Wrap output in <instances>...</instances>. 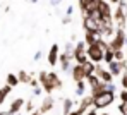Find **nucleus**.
Segmentation results:
<instances>
[{"instance_id":"1","label":"nucleus","mask_w":127,"mask_h":115,"mask_svg":"<svg viewBox=\"0 0 127 115\" xmlns=\"http://www.w3.org/2000/svg\"><path fill=\"white\" fill-rule=\"evenodd\" d=\"M113 101H115V93L105 89V91H101V93H98V94L93 96V108L105 110L106 107H110Z\"/></svg>"},{"instance_id":"2","label":"nucleus","mask_w":127,"mask_h":115,"mask_svg":"<svg viewBox=\"0 0 127 115\" xmlns=\"http://www.w3.org/2000/svg\"><path fill=\"white\" fill-rule=\"evenodd\" d=\"M112 19L115 28H127V16H126V0H119V3L115 5L113 12H112Z\"/></svg>"},{"instance_id":"3","label":"nucleus","mask_w":127,"mask_h":115,"mask_svg":"<svg viewBox=\"0 0 127 115\" xmlns=\"http://www.w3.org/2000/svg\"><path fill=\"white\" fill-rule=\"evenodd\" d=\"M126 29H122V28H115V33H113V36L108 40V48L110 50H124V46H126Z\"/></svg>"},{"instance_id":"4","label":"nucleus","mask_w":127,"mask_h":115,"mask_svg":"<svg viewBox=\"0 0 127 115\" xmlns=\"http://www.w3.org/2000/svg\"><path fill=\"white\" fill-rule=\"evenodd\" d=\"M77 7L81 10V16H93L96 17V7H98V2L96 0H77Z\"/></svg>"},{"instance_id":"5","label":"nucleus","mask_w":127,"mask_h":115,"mask_svg":"<svg viewBox=\"0 0 127 115\" xmlns=\"http://www.w3.org/2000/svg\"><path fill=\"white\" fill-rule=\"evenodd\" d=\"M103 48L98 45V43H93V45L86 46V55H88V60L95 62V64H100L103 62Z\"/></svg>"},{"instance_id":"6","label":"nucleus","mask_w":127,"mask_h":115,"mask_svg":"<svg viewBox=\"0 0 127 115\" xmlns=\"http://www.w3.org/2000/svg\"><path fill=\"white\" fill-rule=\"evenodd\" d=\"M86 43L84 40L83 41H77L76 45H74V52H72V60L76 62V64H84L86 60H88V55H86Z\"/></svg>"},{"instance_id":"7","label":"nucleus","mask_w":127,"mask_h":115,"mask_svg":"<svg viewBox=\"0 0 127 115\" xmlns=\"http://www.w3.org/2000/svg\"><path fill=\"white\" fill-rule=\"evenodd\" d=\"M112 3L110 2H106V0H100L98 2V7H96V17H98V21H101V19H112Z\"/></svg>"},{"instance_id":"8","label":"nucleus","mask_w":127,"mask_h":115,"mask_svg":"<svg viewBox=\"0 0 127 115\" xmlns=\"http://www.w3.org/2000/svg\"><path fill=\"white\" fill-rule=\"evenodd\" d=\"M83 31H91V33H96L98 36H101L100 34V21H98V17L84 16L83 17Z\"/></svg>"},{"instance_id":"9","label":"nucleus","mask_w":127,"mask_h":115,"mask_svg":"<svg viewBox=\"0 0 127 115\" xmlns=\"http://www.w3.org/2000/svg\"><path fill=\"white\" fill-rule=\"evenodd\" d=\"M126 64H127V58H126V60H112L110 64H106V65H108L106 69L110 70V74H112L113 77H119V76L124 72Z\"/></svg>"},{"instance_id":"10","label":"nucleus","mask_w":127,"mask_h":115,"mask_svg":"<svg viewBox=\"0 0 127 115\" xmlns=\"http://www.w3.org/2000/svg\"><path fill=\"white\" fill-rule=\"evenodd\" d=\"M38 83H40L41 89L46 93V94H52V93H53V88H52V84H50V81H48V72H46V70H40V72H38Z\"/></svg>"},{"instance_id":"11","label":"nucleus","mask_w":127,"mask_h":115,"mask_svg":"<svg viewBox=\"0 0 127 115\" xmlns=\"http://www.w3.org/2000/svg\"><path fill=\"white\" fill-rule=\"evenodd\" d=\"M57 65H60V69L64 70V72H70V69H72V55H69V53H59V64Z\"/></svg>"},{"instance_id":"12","label":"nucleus","mask_w":127,"mask_h":115,"mask_svg":"<svg viewBox=\"0 0 127 115\" xmlns=\"http://www.w3.org/2000/svg\"><path fill=\"white\" fill-rule=\"evenodd\" d=\"M53 107H55V98L52 96V94H46L45 98H43V101H41V105H40V114L45 115V114H48V112H52L53 110Z\"/></svg>"},{"instance_id":"13","label":"nucleus","mask_w":127,"mask_h":115,"mask_svg":"<svg viewBox=\"0 0 127 115\" xmlns=\"http://www.w3.org/2000/svg\"><path fill=\"white\" fill-rule=\"evenodd\" d=\"M59 53H60V46L57 45V43H53V45L50 46V50H48V64H50V67H57V64H59Z\"/></svg>"},{"instance_id":"14","label":"nucleus","mask_w":127,"mask_h":115,"mask_svg":"<svg viewBox=\"0 0 127 115\" xmlns=\"http://www.w3.org/2000/svg\"><path fill=\"white\" fill-rule=\"evenodd\" d=\"M95 74H96L98 79L103 81V83H113V76L110 74V70L105 69V67H101L100 64H96V67H95Z\"/></svg>"},{"instance_id":"15","label":"nucleus","mask_w":127,"mask_h":115,"mask_svg":"<svg viewBox=\"0 0 127 115\" xmlns=\"http://www.w3.org/2000/svg\"><path fill=\"white\" fill-rule=\"evenodd\" d=\"M22 107H24V98H16V100H12L10 101V105H9V110L5 112L7 115H16L17 112H21Z\"/></svg>"},{"instance_id":"16","label":"nucleus","mask_w":127,"mask_h":115,"mask_svg":"<svg viewBox=\"0 0 127 115\" xmlns=\"http://www.w3.org/2000/svg\"><path fill=\"white\" fill-rule=\"evenodd\" d=\"M69 74H70V77H72L74 83H76V81H83V79H86L84 77V70H83V65H81V64H74Z\"/></svg>"},{"instance_id":"17","label":"nucleus","mask_w":127,"mask_h":115,"mask_svg":"<svg viewBox=\"0 0 127 115\" xmlns=\"http://www.w3.org/2000/svg\"><path fill=\"white\" fill-rule=\"evenodd\" d=\"M48 81H50V84H52V88H53V91L57 89H62L64 88V84H62V79L57 76V72L55 70H52V72H48Z\"/></svg>"},{"instance_id":"18","label":"nucleus","mask_w":127,"mask_h":115,"mask_svg":"<svg viewBox=\"0 0 127 115\" xmlns=\"http://www.w3.org/2000/svg\"><path fill=\"white\" fill-rule=\"evenodd\" d=\"M86 91H88V84H86V79H83V81H76V89H74V94L76 96H84Z\"/></svg>"},{"instance_id":"19","label":"nucleus","mask_w":127,"mask_h":115,"mask_svg":"<svg viewBox=\"0 0 127 115\" xmlns=\"http://www.w3.org/2000/svg\"><path fill=\"white\" fill-rule=\"evenodd\" d=\"M81 65H83V70H84V77L91 76V74H95V67H96V64H95V62L86 60L84 64H81Z\"/></svg>"},{"instance_id":"20","label":"nucleus","mask_w":127,"mask_h":115,"mask_svg":"<svg viewBox=\"0 0 127 115\" xmlns=\"http://www.w3.org/2000/svg\"><path fill=\"white\" fill-rule=\"evenodd\" d=\"M74 108V100L72 98H64L62 103V115H69V112Z\"/></svg>"},{"instance_id":"21","label":"nucleus","mask_w":127,"mask_h":115,"mask_svg":"<svg viewBox=\"0 0 127 115\" xmlns=\"http://www.w3.org/2000/svg\"><path fill=\"white\" fill-rule=\"evenodd\" d=\"M5 84H9L10 88H16V86L19 84V79H17V74H14V72H10V74H7V77H5Z\"/></svg>"},{"instance_id":"22","label":"nucleus","mask_w":127,"mask_h":115,"mask_svg":"<svg viewBox=\"0 0 127 115\" xmlns=\"http://www.w3.org/2000/svg\"><path fill=\"white\" fill-rule=\"evenodd\" d=\"M100 36L96 34V33H91V31H84V43L86 45H93V43H96V40H98Z\"/></svg>"},{"instance_id":"23","label":"nucleus","mask_w":127,"mask_h":115,"mask_svg":"<svg viewBox=\"0 0 127 115\" xmlns=\"http://www.w3.org/2000/svg\"><path fill=\"white\" fill-rule=\"evenodd\" d=\"M17 79H19V84H28L29 79H31V74L28 70H19L17 72Z\"/></svg>"},{"instance_id":"24","label":"nucleus","mask_w":127,"mask_h":115,"mask_svg":"<svg viewBox=\"0 0 127 115\" xmlns=\"http://www.w3.org/2000/svg\"><path fill=\"white\" fill-rule=\"evenodd\" d=\"M10 91H12V88H10L9 84H5V86H2V88H0V103H3V101H5V98L10 94Z\"/></svg>"},{"instance_id":"25","label":"nucleus","mask_w":127,"mask_h":115,"mask_svg":"<svg viewBox=\"0 0 127 115\" xmlns=\"http://www.w3.org/2000/svg\"><path fill=\"white\" fill-rule=\"evenodd\" d=\"M112 60H113V50L106 48L105 52H103V62H105V64H110Z\"/></svg>"},{"instance_id":"26","label":"nucleus","mask_w":127,"mask_h":115,"mask_svg":"<svg viewBox=\"0 0 127 115\" xmlns=\"http://www.w3.org/2000/svg\"><path fill=\"white\" fill-rule=\"evenodd\" d=\"M113 60H126V52L124 50H115L113 52Z\"/></svg>"},{"instance_id":"27","label":"nucleus","mask_w":127,"mask_h":115,"mask_svg":"<svg viewBox=\"0 0 127 115\" xmlns=\"http://www.w3.org/2000/svg\"><path fill=\"white\" fill-rule=\"evenodd\" d=\"M22 108H24V112H28V114H29V112H33V110H34V103H33V100L24 101V107H22Z\"/></svg>"},{"instance_id":"28","label":"nucleus","mask_w":127,"mask_h":115,"mask_svg":"<svg viewBox=\"0 0 127 115\" xmlns=\"http://www.w3.org/2000/svg\"><path fill=\"white\" fill-rule=\"evenodd\" d=\"M96 43H98V45L101 46L103 50H106V48H108V40H105V38H101V36H100V38L96 40Z\"/></svg>"},{"instance_id":"29","label":"nucleus","mask_w":127,"mask_h":115,"mask_svg":"<svg viewBox=\"0 0 127 115\" xmlns=\"http://www.w3.org/2000/svg\"><path fill=\"white\" fill-rule=\"evenodd\" d=\"M84 114H86V110H84V108H81V107H77L76 110L72 108V110L69 112V115H84Z\"/></svg>"},{"instance_id":"30","label":"nucleus","mask_w":127,"mask_h":115,"mask_svg":"<svg viewBox=\"0 0 127 115\" xmlns=\"http://www.w3.org/2000/svg\"><path fill=\"white\" fill-rule=\"evenodd\" d=\"M64 52L65 53H69V55H72V52H74V45L69 41V43H65V48H64Z\"/></svg>"},{"instance_id":"31","label":"nucleus","mask_w":127,"mask_h":115,"mask_svg":"<svg viewBox=\"0 0 127 115\" xmlns=\"http://www.w3.org/2000/svg\"><path fill=\"white\" fill-rule=\"evenodd\" d=\"M31 88H36V86H40V83H38V77H33L31 76V79H29V83H28Z\"/></svg>"},{"instance_id":"32","label":"nucleus","mask_w":127,"mask_h":115,"mask_svg":"<svg viewBox=\"0 0 127 115\" xmlns=\"http://www.w3.org/2000/svg\"><path fill=\"white\" fill-rule=\"evenodd\" d=\"M119 98H120V101H127V89L122 88V91L119 93Z\"/></svg>"},{"instance_id":"33","label":"nucleus","mask_w":127,"mask_h":115,"mask_svg":"<svg viewBox=\"0 0 127 115\" xmlns=\"http://www.w3.org/2000/svg\"><path fill=\"white\" fill-rule=\"evenodd\" d=\"M33 94H34V96H41V94H43L41 86H36V88H33Z\"/></svg>"},{"instance_id":"34","label":"nucleus","mask_w":127,"mask_h":115,"mask_svg":"<svg viewBox=\"0 0 127 115\" xmlns=\"http://www.w3.org/2000/svg\"><path fill=\"white\" fill-rule=\"evenodd\" d=\"M41 57H43V52H41V50H38V52L34 53V57H33V60H34V62H40V60H41Z\"/></svg>"},{"instance_id":"35","label":"nucleus","mask_w":127,"mask_h":115,"mask_svg":"<svg viewBox=\"0 0 127 115\" xmlns=\"http://www.w3.org/2000/svg\"><path fill=\"white\" fill-rule=\"evenodd\" d=\"M72 23V16H64L62 17V24H70Z\"/></svg>"},{"instance_id":"36","label":"nucleus","mask_w":127,"mask_h":115,"mask_svg":"<svg viewBox=\"0 0 127 115\" xmlns=\"http://www.w3.org/2000/svg\"><path fill=\"white\" fill-rule=\"evenodd\" d=\"M72 14H74V7H72V5H69V7L65 9V16H72Z\"/></svg>"},{"instance_id":"37","label":"nucleus","mask_w":127,"mask_h":115,"mask_svg":"<svg viewBox=\"0 0 127 115\" xmlns=\"http://www.w3.org/2000/svg\"><path fill=\"white\" fill-rule=\"evenodd\" d=\"M62 2L64 0H50V5H52V7H59Z\"/></svg>"},{"instance_id":"38","label":"nucleus","mask_w":127,"mask_h":115,"mask_svg":"<svg viewBox=\"0 0 127 115\" xmlns=\"http://www.w3.org/2000/svg\"><path fill=\"white\" fill-rule=\"evenodd\" d=\"M84 115H98V110H96V108H93V107H91V108H89V110H88V112H86Z\"/></svg>"},{"instance_id":"39","label":"nucleus","mask_w":127,"mask_h":115,"mask_svg":"<svg viewBox=\"0 0 127 115\" xmlns=\"http://www.w3.org/2000/svg\"><path fill=\"white\" fill-rule=\"evenodd\" d=\"M29 115H41V114H40V110H33V112H29Z\"/></svg>"},{"instance_id":"40","label":"nucleus","mask_w":127,"mask_h":115,"mask_svg":"<svg viewBox=\"0 0 127 115\" xmlns=\"http://www.w3.org/2000/svg\"><path fill=\"white\" fill-rule=\"evenodd\" d=\"M106 2H110L112 5H117V3H119V0H106Z\"/></svg>"},{"instance_id":"41","label":"nucleus","mask_w":127,"mask_h":115,"mask_svg":"<svg viewBox=\"0 0 127 115\" xmlns=\"http://www.w3.org/2000/svg\"><path fill=\"white\" fill-rule=\"evenodd\" d=\"M38 2H41V0H29V3H38Z\"/></svg>"},{"instance_id":"42","label":"nucleus","mask_w":127,"mask_h":115,"mask_svg":"<svg viewBox=\"0 0 127 115\" xmlns=\"http://www.w3.org/2000/svg\"><path fill=\"white\" fill-rule=\"evenodd\" d=\"M98 115H110L108 112H103V114H98Z\"/></svg>"},{"instance_id":"43","label":"nucleus","mask_w":127,"mask_h":115,"mask_svg":"<svg viewBox=\"0 0 127 115\" xmlns=\"http://www.w3.org/2000/svg\"><path fill=\"white\" fill-rule=\"evenodd\" d=\"M126 16H127V2H126Z\"/></svg>"},{"instance_id":"44","label":"nucleus","mask_w":127,"mask_h":115,"mask_svg":"<svg viewBox=\"0 0 127 115\" xmlns=\"http://www.w3.org/2000/svg\"><path fill=\"white\" fill-rule=\"evenodd\" d=\"M0 115H7V114H5V112H0Z\"/></svg>"},{"instance_id":"45","label":"nucleus","mask_w":127,"mask_h":115,"mask_svg":"<svg viewBox=\"0 0 127 115\" xmlns=\"http://www.w3.org/2000/svg\"><path fill=\"white\" fill-rule=\"evenodd\" d=\"M16 115H22V114H21V112H17V114H16Z\"/></svg>"},{"instance_id":"46","label":"nucleus","mask_w":127,"mask_h":115,"mask_svg":"<svg viewBox=\"0 0 127 115\" xmlns=\"http://www.w3.org/2000/svg\"><path fill=\"white\" fill-rule=\"evenodd\" d=\"M126 58H127V48H126Z\"/></svg>"},{"instance_id":"47","label":"nucleus","mask_w":127,"mask_h":115,"mask_svg":"<svg viewBox=\"0 0 127 115\" xmlns=\"http://www.w3.org/2000/svg\"><path fill=\"white\" fill-rule=\"evenodd\" d=\"M120 115H127V114H120Z\"/></svg>"},{"instance_id":"48","label":"nucleus","mask_w":127,"mask_h":115,"mask_svg":"<svg viewBox=\"0 0 127 115\" xmlns=\"http://www.w3.org/2000/svg\"><path fill=\"white\" fill-rule=\"evenodd\" d=\"M26 2H29V0H26Z\"/></svg>"},{"instance_id":"49","label":"nucleus","mask_w":127,"mask_h":115,"mask_svg":"<svg viewBox=\"0 0 127 115\" xmlns=\"http://www.w3.org/2000/svg\"><path fill=\"white\" fill-rule=\"evenodd\" d=\"M0 107H2V103H0Z\"/></svg>"}]
</instances>
